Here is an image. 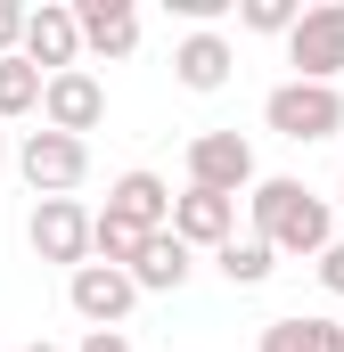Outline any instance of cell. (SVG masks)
<instances>
[{
	"mask_svg": "<svg viewBox=\"0 0 344 352\" xmlns=\"http://www.w3.org/2000/svg\"><path fill=\"white\" fill-rule=\"evenodd\" d=\"M246 213H255V238H270L279 254L320 263V254L336 246V205H328L320 188H303V180H255Z\"/></svg>",
	"mask_w": 344,
	"mask_h": 352,
	"instance_id": "cell-1",
	"label": "cell"
},
{
	"mask_svg": "<svg viewBox=\"0 0 344 352\" xmlns=\"http://www.w3.org/2000/svg\"><path fill=\"white\" fill-rule=\"evenodd\" d=\"M262 123L279 131V140H295V148H312V140H336L344 131V90L336 82H287L262 98Z\"/></svg>",
	"mask_w": 344,
	"mask_h": 352,
	"instance_id": "cell-2",
	"label": "cell"
},
{
	"mask_svg": "<svg viewBox=\"0 0 344 352\" xmlns=\"http://www.w3.org/2000/svg\"><path fill=\"white\" fill-rule=\"evenodd\" d=\"M17 173H25V188L33 197H74L90 180V140H66V131H25L17 140Z\"/></svg>",
	"mask_w": 344,
	"mask_h": 352,
	"instance_id": "cell-3",
	"label": "cell"
},
{
	"mask_svg": "<svg viewBox=\"0 0 344 352\" xmlns=\"http://www.w3.org/2000/svg\"><path fill=\"white\" fill-rule=\"evenodd\" d=\"M25 238H33V254L41 263H66V278L90 263V238H98V213L74 205V197H41L33 205V221H25Z\"/></svg>",
	"mask_w": 344,
	"mask_h": 352,
	"instance_id": "cell-4",
	"label": "cell"
},
{
	"mask_svg": "<svg viewBox=\"0 0 344 352\" xmlns=\"http://www.w3.org/2000/svg\"><path fill=\"white\" fill-rule=\"evenodd\" d=\"M287 66H295V82H336L344 74V0L303 8V25L287 33Z\"/></svg>",
	"mask_w": 344,
	"mask_h": 352,
	"instance_id": "cell-5",
	"label": "cell"
},
{
	"mask_svg": "<svg viewBox=\"0 0 344 352\" xmlns=\"http://www.w3.org/2000/svg\"><path fill=\"white\" fill-rule=\"evenodd\" d=\"M189 188H213V197H238V188H255V148H246V131H197L189 140Z\"/></svg>",
	"mask_w": 344,
	"mask_h": 352,
	"instance_id": "cell-6",
	"label": "cell"
},
{
	"mask_svg": "<svg viewBox=\"0 0 344 352\" xmlns=\"http://www.w3.org/2000/svg\"><path fill=\"white\" fill-rule=\"evenodd\" d=\"M66 303H74V320H90V328H123L131 303H140V278L115 270V263H83L66 278Z\"/></svg>",
	"mask_w": 344,
	"mask_h": 352,
	"instance_id": "cell-7",
	"label": "cell"
},
{
	"mask_svg": "<svg viewBox=\"0 0 344 352\" xmlns=\"http://www.w3.org/2000/svg\"><path fill=\"white\" fill-rule=\"evenodd\" d=\"M17 58H33L41 74H74V66H83V16H74L66 0L25 8V50H17Z\"/></svg>",
	"mask_w": 344,
	"mask_h": 352,
	"instance_id": "cell-8",
	"label": "cell"
},
{
	"mask_svg": "<svg viewBox=\"0 0 344 352\" xmlns=\"http://www.w3.org/2000/svg\"><path fill=\"white\" fill-rule=\"evenodd\" d=\"M41 123H50V131H66V140L98 131V123H107V82H98L90 66L50 74V90H41Z\"/></svg>",
	"mask_w": 344,
	"mask_h": 352,
	"instance_id": "cell-9",
	"label": "cell"
},
{
	"mask_svg": "<svg viewBox=\"0 0 344 352\" xmlns=\"http://www.w3.org/2000/svg\"><path fill=\"white\" fill-rule=\"evenodd\" d=\"M172 74H180V90H197V98L230 90V74H238V50H230V33H222V25H197V33H180V50H172Z\"/></svg>",
	"mask_w": 344,
	"mask_h": 352,
	"instance_id": "cell-10",
	"label": "cell"
},
{
	"mask_svg": "<svg viewBox=\"0 0 344 352\" xmlns=\"http://www.w3.org/2000/svg\"><path fill=\"white\" fill-rule=\"evenodd\" d=\"M172 238H180V246H205V254H222V246L238 238V197L180 188V197H172Z\"/></svg>",
	"mask_w": 344,
	"mask_h": 352,
	"instance_id": "cell-11",
	"label": "cell"
},
{
	"mask_svg": "<svg viewBox=\"0 0 344 352\" xmlns=\"http://www.w3.org/2000/svg\"><path fill=\"white\" fill-rule=\"evenodd\" d=\"M98 213H115V221H131V230L156 238V230H172V188H164V173H115Z\"/></svg>",
	"mask_w": 344,
	"mask_h": 352,
	"instance_id": "cell-12",
	"label": "cell"
},
{
	"mask_svg": "<svg viewBox=\"0 0 344 352\" xmlns=\"http://www.w3.org/2000/svg\"><path fill=\"white\" fill-rule=\"evenodd\" d=\"M83 50L90 58H131L140 50V8L131 0H83Z\"/></svg>",
	"mask_w": 344,
	"mask_h": 352,
	"instance_id": "cell-13",
	"label": "cell"
},
{
	"mask_svg": "<svg viewBox=\"0 0 344 352\" xmlns=\"http://www.w3.org/2000/svg\"><path fill=\"white\" fill-rule=\"evenodd\" d=\"M255 352H344V320H328V311H287V320H262Z\"/></svg>",
	"mask_w": 344,
	"mask_h": 352,
	"instance_id": "cell-14",
	"label": "cell"
},
{
	"mask_svg": "<svg viewBox=\"0 0 344 352\" xmlns=\"http://www.w3.org/2000/svg\"><path fill=\"white\" fill-rule=\"evenodd\" d=\"M189 270H197V246H180L172 230H156V238L140 246L131 278H140V295H180V287H189Z\"/></svg>",
	"mask_w": 344,
	"mask_h": 352,
	"instance_id": "cell-15",
	"label": "cell"
},
{
	"mask_svg": "<svg viewBox=\"0 0 344 352\" xmlns=\"http://www.w3.org/2000/svg\"><path fill=\"white\" fill-rule=\"evenodd\" d=\"M213 270H222L230 287H262V278L279 270V246H270V238H230V246L213 254Z\"/></svg>",
	"mask_w": 344,
	"mask_h": 352,
	"instance_id": "cell-16",
	"label": "cell"
},
{
	"mask_svg": "<svg viewBox=\"0 0 344 352\" xmlns=\"http://www.w3.org/2000/svg\"><path fill=\"white\" fill-rule=\"evenodd\" d=\"M41 90H50V74L33 58H0V123L8 115H41Z\"/></svg>",
	"mask_w": 344,
	"mask_h": 352,
	"instance_id": "cell-17",
	"label": "cell"
},
{
	"mask_svg": "<svg viewBox=\"0 0 344 352\" xmlns=\"http://www.w3.org/2000/svg\"><path fill=\"white\" fill-rule=\"evenodd\" d=\"M140 246H148V230H131V221L98 213V238H90V263H115V270H131V263H140Z\"/></svg>",
	"mask_w": 344,
	"mask_h": 352,
	"instance_id": "cell-18",
	"label": "cell"
},
{
	"mask_svg": "<svg viewBox=\"0 0 344 352\" xmlns=\"http://www.w3.org/2000/svg\"><path fill=\"white\" fill-rule=\"evenodd\" d=\"M238 25H246V33H279V41H287V33L303 25V8H295V0H238Z\"/></svg>",
	"mask_w": 344,
	"mask_h": 352,
	"instance_id": "cell-19",
	"label": "cell"
},
{
	"mask_svg": "<svg viewBox=\"0 0 344 352\" xmlns=\"http://www.w3.org/2000/svg\"><path fill=\"white\" fill-rule=\"evenodd\" d=\"M17 50H25V8L0 0V58H17Z\"/></svg>",
	"mask_w": 344,
	"mask_h": 352,
	"instance_id": "cell-20",
	"label": "cell"
},
{
	"mask_svg": "<svg viewBox=\"0 0 344 352\" xmlns=\"http://www.w3.org/2000/svg\"><path fill=\"white\" fill-rule=\"evenodd\" d=\"M74 352H131V336H123V328H90Z\"/></svg>",
	"mask_w": 344,
	"mask_h": 352,
	"instance_id": "cell-21",
	"label": "cell"
},
{
	"mask_svg": "<svg viewBox=\"0 0 344 352\" xmlns=\"http://www.w3.org/2000/svg\"><path fill=\"white\" fill-rule=\"evenodd\" d=\"M320 287H328V295H344V238L320 254Z\"/></svg>",
	"mask_w": 344,
	"mask_h": 352,
	"instance_id": "cell-22",
	"label": "cell"
},
{
	"mask_svg": "<svg viewBox=\"0 0 344 352\" xmlns=\"http://www.w3.org/2000/svg\"><path fill=\"white\" fill-rule=\"evenodd\" d=\"M0 156H8V123H0Z\"/></svg>",
	"mask_w": 344,
	"mask_h": 352,
	"instance_id": "cell-23",
	"label": "cell"
},
{
	"mask_svg": "<svg viewBox=\"0 0 344 352\" xmlns=\"http://www.w3.org/2000/svg\"><path fill=\"white\" fill-rule=\"evenodd\" d=\"M25 352H58V344H25Z\"/></svg>",
	"mask_w": 344,
	"mask_h": 352,
	"instance_id": "cell-24",
	"label": "cell"
},
{
	"mask_svg": "<svg viewBox=\"0 0 344 352\" xmlns=\"http://www.w3.org/2000/svg\"><path fill=\"white\" fill-rule=\"evenodd\" d=\"M336 205H344V173H336Z\"/></svg>",
	"mask_w": 344,
	"mask_h": 352,
	"instance_id": "cell-25",
	"label": "cell"
}]
</instances>
